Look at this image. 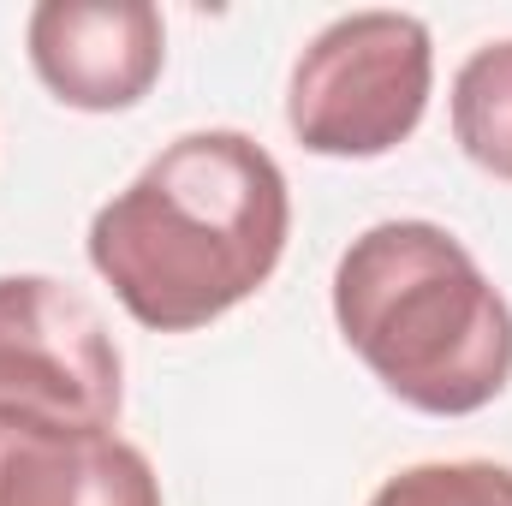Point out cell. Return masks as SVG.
<instances>
[{
  "label": "cell",
  "instance_id": "5",
  "mask_svg": "<svg viewBox=\"0 0 512 506\" xmlns=\"http://www.w3.org/2000/svg\"><path fill=\"white\" fill-rule=\"evenodd\" d=\"M24 42L36 78L78 114L137 108L167 60V30L149 0H42Z\"/></svg>",
  "mask_w": 512,
  "mask_h": 506
},
{
  "label": "cell",
  "instance_id": "4",
  "mask_svg": "<svg viewBox=\"0 0 512 506\" xmlns=\"http://www.w3.org/2000/svg\"><path fill=\"white\" fill-rule=\"evenodd\" d=\"M126 364L102 310L48 274H0V411L114 429Z\"/></svg>",
  "mask_w": 512,
  "mask_h": 506
},
{
  "label": "cell",
  "instance_id": "6",
  "mask_svg": "<svg viewBox=\"0 0 512 506\" xmlns=\"http://www.w3.org/2000/svg\"><path fill=\"white\" fill-rule=\"evenodd\" d=\"M0 506H161V483L114 429L0 411Z\"/></svg>",
  "mask_w": 512,
  "mask_h": 506
},
{
  "label": "cell",
  "instance_id": "2",
  "mask_svg": "<svg viewBox=\"0 0 512 506\" xmlns=\"http://www.w3.org/2000/svg\"><path fill=\"white\" fill-rule=\"evenodd\" d=\"M334 322L393 399L471 417L512 381V304L435 221H376L334 268Z\"/></svg>",
  "mask_w": 512,
  "mask_h": 506
},
{
  "label": "cell",
  "instance_id": "1",
  "mask_svg": "<svg viewBox=\"0 0 512 506\" xmlns=\"http://www.w3.org/2000/svg\"><path fill=\"white\" fill-rule=\"evenodd\" d=\"M292 197L280 161L245 131L173 137L90 221V262L155 334H191L280 268Z\"/></svg>",
  "mask_w": 512,
  "mask_h": 506
},
{
  "label": "cell",
  "instance_id": "3",
  "mask_svg": "<svg viewBox=\"0 0 512 506\" xmlns=\"http://www.w3.org/2000/svg\"><path fill=\"white\" fill-rule=\"evenodd\" d=\"M435 84L429 24L411 12H346L316 30L286 84V126L310 155L370 161L423 126Z\"/></svg>",
  "mask_w": 512,
  "mask_h": 506
},
{
  "label": "cell",
  "instance_id": "8",
  "mask_svg": "<svg viewBox=\"0 0 512 506\" xmlns=\"http://www.w3.org/2000/svg\"><path fill=\"white\" fill-rule=\"evenodd\" d=\"M370 506H512V465L489 459H435L387 477Z\"/></svg>",
  "mask_w": 512,
  "mask_h": 506
},
{
  "label": "cell",
  "instance_id": "7",
  "mask_svg": "<svg viewBox=\"0 0 512 506\" xmlns=\"http://www.w3.org/2000/svg\"><path fill=\"white\" fill-rule=\"evenodd\" d=\"M453 137L483 173L512 179V42H489L459 66Z\"/></svg>",
  "mask_w": 512,
  "mask_h": 506
}]
</instances>
